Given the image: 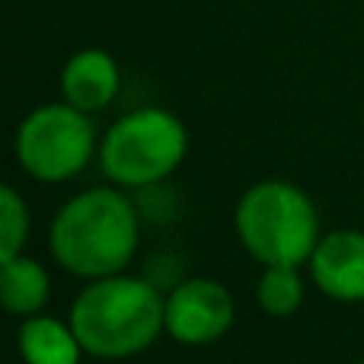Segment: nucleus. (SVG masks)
<instances>
[{"label": "nucleus", "mask_w": 364, "mask_h": 364, "mask_svg": "<svg viewBox=\"0 0 364 364\" xmlns=\"http://www.w3.org/2000/svg\"><path fill=\"white\" fill-rule=\"evenodd\" d=\"M51 256L77 278H106L128 269L141 243L138 211L119 188H87L58 208L48 230Z\"/></svg>", "instance_id": "1"}, {"label": "nucleus", "mask_w": 364, "mask_h": 364, "mask_svg": "<svg viewBox=\"0 0 364 364\" xmlns=\"http://www.w3.org/2000/svg\"><path fill=\"white\" fill-rule=\"evenodd\" d=\"M68 320L87 355L106 361L134 358L166 333V297L147 278L119 272L93 278L74 297Z\"/></svg>", "instance_id": "2"}, {"label": "nucleus", "mask_w": 364, "mask_h": 364, "mask_svg": "<svg viewBox=\"0 0 364 364\" xmlns=\"http://www.w3.org/2000/svg\"><path fill=\"white\" fill-rule=\"evenodd\" d=\"M233 227L256 262L304 265L320 243V214L301 186L265 179L250 186L237 201Z\"/></svg>", "instance_id": "3"}, {"label": "nucleus", "mask_w": 364, "mask_h": 364, "mask_svg": "<svg viewBox=\"0 0 364 364\" xmlns=\"http://www.w3.org/2000/svg\"><path fill=\"white\" fill-rule=\"evenodd\" d=\"M188 132L166 109H134L122 115L100 141V166L115 186L151 188L182 166Z\"/></svg>", "instance_id": "4"}, {"label": "nucleus", "mask_w": 364, "mask_h": 364, "mask_svg": "<svg viewBox=\"0 0 364 364\" xmlns=\"http://www.w3.org/2000/svg\"><path fill=\"white\" fill-rule=\"evenodd\" d=\"M16 160L38 182H68L96 154V128L90 112L70 102L38 106L16 128Z\"/></svg>", "instance_id": "5"}, {"label": "nucleus", "mask_w": 364, "mask_h": 364, "mask_svg": "<svg viewBox=\"0 0 364 364\" xmlns=\"http://www.w3.org/2000/svg\"><path fill=\"white\" fill-rule=\"evenodd\" d=\"M237 304L214 278H186L166 294V336L179 346H211L230 333Z\"/></svg>", "instance_id": "6"}, {"label": "nucleus", "mask_w": 364, "mask_h": 364, "mask_svg": "<svg viewBox=\"0 0 364 364\" xmlns=\"http://www.w3.org/2000/svg\"><path fill=\"white\" fill-rule=\"evenodd\" d=\"M310 278L339 304L364 301V233L361 230H333L323 233L310 256Z\"/></svg>", "instance_id": "7"}, {"label": "nucleus", "mask_w": 364, "mask_h": 364, "mask_svg": "<svg viewBox=\"0 0 364 364\" xmlns=\"http://www.w3.org/2000/svg\"><path fill=\"white\" fill-rule=\"evenodd\" d=\"M122 87L119 64L102 48H83L68 58L61 70V96L64 102L83 109V112H102L115 102Z\"/></svg>", "instance_id": "8"}, {"label": "nucleus", "mask_w": 364, "mask_h": 364, "mask_svg": "<svg viewBox=\"0 0 364 364\" xmlns=\"http://www.w3.org/2000/svg\"><path fill=\"white\" fill-rule=\"evenodd\" d=\"M16 346L26 364H80V355H87L70 320L61 323L45 314L26 316L16 333Z\"/></svg>", "instance_id": "9"}, {"label": "nucleus", "mask_w": 364, "mask_h": 364, "mask_svg": "<svg viewBox=\"0 0 364 364\" xmlns=\"http://www.w3.org/2000/svg\"><path fill=\"white\" fill-rule=\"evenodd\" d=\"M51 294V278L38 259L19 256L0 259V301L10 314L16 316H32L48 304Z\"/></svg>", "instance_id": "10"}, {"label": "nucleus", "mask_w": 364, "mask_h": 364, "mask_svg": "<svg viewBox=\"0 0 364 364\" xmlns=\"http://www.w3.org/2000/svg\"><path fill=\"white\" fill-rule=\"evenodd\" d=\"M259 307L269 316H284L297 314L304 304V275L301 265H265V272L259 275L256 284Z\"/></svg>", "instance_id": "11"}, {"label": "nucleus", "mask_w": 364, "mask_h": 364, "mask_svg": "<svg viewBox=\"0 0 364 364\" xmlns=\"http://www.w3.org/2000/svg\"><path fill=\"white\" fill-rule=\"evenodd\" d=\"M29 237V208L13 186L0 188V259H13L23 252Z\"/></svg>", "instance_id": "12"}, {"label": "nucleus", "mask_w": 364, "mask_h": 364, "mask_svg": "<svg viewBox=\"0 0 364 364\" xmlns=\"http://www.w3.org/2000/svg\"><path fill=\"white\" fill-rule=\"evenodd\" d=\"M361 364H364V361H361Z\"/></svg>", "instance_id": "13"}]
</instances>
